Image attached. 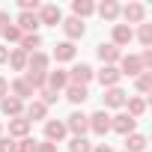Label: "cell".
Returning <instances> with one entry per match:
<instances>
[{"mask_svg": "<svg viewBox=\"0 0 152 152\" xmlns=\"http://www.w3.org/2000/svg\"><path fill=\"white\" fill-rule=\"evenodd\" d=\"M125 107H128V110H125L128 116H134V119H140V116L146 113V99H143V96H128V102H125Z\"/></svg>", "mask_w": 152, "mask_h": 152, "instance_id": "24", "label": "cell"}, {"mask_svg": "<svg viewBox=\"0 0 152 152\" xmlns=\"http://www.w3.org/2000/svg\"><path fill=\"white\" fill-rule=\"evenodd\" d=\"M48 87H51V90H57V93H63V90L69 87V75H66L63 69H57V72H48Z\"/></svg>", "mask_w": 152, "mask_h": 152, "instance_id": "27", "label": "cell"}, {"mask_svg": "<svg viewBox=\"0 0 152 152\" xmlns=\"http://www.w3.org/2000/svg\"><path fill=\"white\" fill-rule=\"evenodd\" d=\"M149 149V140H146V134H140V131H131L128 137H125V152H146Z\"/></svg>", "mask_w": 152, "mask_h": 152, "instance_id": "21", "label": "cell"}, {"mask_svg": "<svg viewBox=\"0 0 152 152\" xmlns=\"http://www.w3.org/2000/svg\"><path fill=\"white\" fill-rule=\"evenodd\" d=\"M116 69H119V75H122V78H125V75H128V78H137L140 72H146L137 54H122V57H119V66H116Z\"/></svg>", "mask_w": 152, "mask_h": 152, "instance_id": "3", "label": "cell"}, {"mask_svg": "<svg viewBox=\"0 0 152 152\" xmlns=\"http://www.w3.org/2000/svg\"><path fill=\"white\" fill-rule=\"evenodd\" d=\"M137 57H140L143 69H146V72H152V48H143V54H137Z\"/></svg>", "mask_w": 152, "mask_h": 152, "instance_id": "38", "label": "cell"}, {"mask_svg": "<svg viewBox=\"0 0 152 152\" xmlns=\"http://www.w3.org/2000/svg\"><path fill=\"white\" fill-rule=\"evenodd\" d=\"M24 119H27V122H39V119H48V107H45L39 99H30V104H24Z\"/></svg>", "mask_w": 152, "mask_h": 152, "instance_id": "15", "label": "cell"}, {"mask_svg": "<svg viewBox=\"0 0 152 152\" xmlns=\"http://www.w3.org/2000/svg\"><path fill=\"white\" fill-rule=\"evenodd\" d=\"M96 54H99V60H102L104 66H116L119 57H122V51H119L116 45H110V42H102V45L96 48Z\"/></svg>", "mask_w": 152, "mask_h": 152, "instance_id": "11", "label": "cell"}, {"mask_svg": "<svg viewBox=\"0 0 152 152\" xmlns=\"http://www.w3.org/2000/svg\"><path fill=\"white\" fill-rule=\"evenodd\" d=\"M96 78H99V84H102L104 90H110V87H119L122 75H119V69H116V66H102V69L96 72Z\"/></svg>", "mask_w": 152, "mask_h": 152, "instance_id": "9", "label": "cell"}, {"mask_svg": "<svg viewBox=\"0 0 152 152\" xmlns=\"http://www.w3.org/2000/svg\"><path fill=\"white\" fill-rule=\"evenodd\" d=\"M96 12H99L104 21H116V18H119V3H116V0H102V3L96 6Z\"/></svg>", "mask_w": 152, "mask_h": 152, "instance_id": "22", "label": "cell"}, {"mask_svg": "<svg viewBox=\"0 0 152 152\" xmlns=\"http://www.w3.org/2000/svg\"><path fill=\"white\" fill-rule=\"evenodd\" d=\"M18 6H21V12H39V0H18Z\"/></svg>", "mask_w": 152, "mask_h": 152, "instance_id": "37", "label": "cell"}, {"mask_svg": "<svg viewBox=\"0 0 152 152\" xmlns=\"http://www.w3.org/2000/svg\"><path fill=\"white\" fill-rule=\"evenodd\" d=\"M63 33H66V42H75V39H84V33H87V24L81 21V18H63Z\"/></svg>", "mask_w": 152, "mask_h": 152, "instance_id": "8", "label": "cell"}, {"mask_svg": "<svg viewBox=\"0 0 152 152\" xmlns=\"http://www.w3.org/2000/svg\"><path fill=\"white\" fill-rule=\"evenodd\" d=\"M87 122H90V131L93 134H99V137H104L107 131H110V113L102 107V110H96L93 116H87Z\"/></svg>", "mask_w": 152, "mask_h": 152, "instance_id": "6", "label": "cell"}, {"mask_svg": "<svg viewBox=\"0 0 152 152\" xmlns=\"http://www.w3.org/2000/svg\"><path fill=\"white\" fill-rule=\"evenodd\" d=\"M6 60H9V48H6V45H0V66H3Z\"/></svg>", "mask_w": 152, "mask_h": 152, "instance_id": "41", "label": "cell"}, {"mask_svg": "<svg viewBox=\"0 0 152 152\" xmlns=\"http://www.w3.org/2000/svg\"><path fill=\"white\" fill-rule=\"evenodd\" d=\"M15 27H18L21 33H36V30H39V18H36V12H21V15L15 18Z\"/></svg>", "mask_w": 152, "mask_h": 152, "instance_id": "20", "label": "cell"}, {"mask_svg": "<svg viewBox=\"0 0 152 152\" xmlns=\"http://www.w3.org/2000/svg\"><path fill=\"white\" fill-rule=\"evenodd\" d=\"M63 93H66V99H69L72 104H84V102L90 99V90H87V87H75V84H69Z\"/></svg>", "mask_w": 152, "mask_h": 152, "instance_id": "25", "label": "cell"}, {"mask_svg": "<svg viewBox=\"0 0 152 152\" xmlns=\"http://www.w3.org/2000/svg\"><path fill=\"white\" fill-rule=\"evenodd\" d=\"M125 102H128V93H125L122 87H110V90H104V110H107V107L119 110V107H125Z\"/></svg>", "mask_w": 152, "mask_h": 152, "instance_id": "10", "label": "cell"}, {"mask_svg": "<svg viewBox=\"0 0 152 152\" xmlns=\"http://www.w3.org/2000/svg\"><path fill=\"white\" fill-rule=\"evenodd\" d=\"M122 152H125V149H122Z\"/></svg>", "mask_w": 152, "mask_h": 152, "instance_id": "44", "label": "cell"}, {"mask_svg": "<svg viewBox=\"0 0 152 152\" xmlns=\"http://www.w3.org/2000/svg\"><path fill=\"white\" fill-rule=\"evenodd\" d=\"M69 152H93V143L87 137H72L69 140Z\"/></svg>", "mask_w": 152, "mask_h": 152, "instance_id": "32", "label": "cell"}, {"mask_svg": "<svg viewBox=\"0 0 152 152\" xmlns=\"http://www.w3.org/2000/svg\"><path fill=\"white\" fill-rule=\"evenodd\" d=\"M39 96H42L39 102H42L45 107H51V104H57V102H60V93H57V90H51V87H45V90H39Z\"/></svg>", "mask_w": 152, "mask_h": 152, "instance_id": "34", "label": "cell"}, {"mask_svg": "<svg viewBox=\"0 0 152 152\" xmlns=\"http://www.w3.org/2000/svg\"><path fill=\"white\" fill-rule=\"evenodd\" d=\"M0 113L15 119V116H24V102H18L15 96H6L3 102H0Z\"/></svg>", "mask_w": 152, "mask_h": 152, "instance_id": "18", "label": "cell"}, {"mask_svg": "<svg viewBox=\"0 0 152 152\" xmlns=\"http://www.w3.org/2000/svg\"><path fill=\"white\" fill-rule=\"evenodd\" d=\"M27 72H51V57L42 51L27 54Z\"/></svg>", "mask_w": 152, "mask_h": 152, "instance_id": "13", "label": "cell"}, {"mask_svg": "<svg viewBox=\"0 0 152 152\" xmlns=\"http://www.w3.org/2000/svg\"><path fill=\"white\" fill-rule=\"evenodd\" d=\"M93 152H113L107 143H99V146H93Z\"/></svg>", "mask_w": 152, "mask_h": 152, "instance_id": "42", "label": "cell"}, {"mask_svg": "<svg viewBox=\"0 0 152 152\" xmlns=\"http://www.w3.org/2000/svg\"><path fill=\"white\" fill-rule=\"evenodd\" d=\"M137 39H140V45L143 48H152V24H140V30H137Z\"/></svg>", "mask_w": 152, "mask_h": 152, "instance_id": "33", "label": "cell"}, {"mask_svg": "<svg viewBox=\"0 0 152 152\" xmlns=\"http://www.w3.org/2000/svg\"><path fill=\"white\" fill-rule=\"evenodd\" d=\"M131 39H134V30H131L128 24H113V33H110V45H116V48H125Z\"/></svg>", "mask_w": 152, "mask_h": 152, "instance_id": "12", "label": "cell"}, {"mask_svg": "<svg viewBox=\"0 0 152 152\" xmlns=\"http://www.w3.org/2000/svg\"><path fill=\"white\" fill-rule=\"evenodd\" d=\"M75 57H78V48H75V42H60L54 48V60L57 63H72Z\"/></svg>", "mask_w": 152, "mask_h": 152, "instance_id": "19", "label": "cell"}, {"mask_svg": "<svg viewBox=\"0 0 152 152\" xmlns=\"http://www.w3.org/2000/svg\"><path fill=\"white\" fill-rule=\"evenodd\" d=\"M0 137H3V125H0Z\"/></svg>", "mask_w": 152, "mask_h": 152, "instance_id": "43", "label": "cell"}, {"mask_svg": "<svg viewBox=\"0 0 152 152\" xmlns=\"http://www.w3.org/2000/svg\"><path fill=\"white\" fill-rule=\"evenodd\" d=\"M6 66H9L12 72H27V54H24L21 48H12V51H9Z\"/></svg>", "mask_w": 152, "mask_h": 152, "instance_id": "23", "label": "cell"}, {"mask_svg": "<svg viewBox=\"0 0 152 152\" xmlns=\"http://www.w3.org/2000/svg\"><path fill=\"white\" fill-rule=\"evenodd\" d=\"M36 18H39V24H45V27H57V24H63V9H60L57 3H42L39 12H36Z\"/></svg>", "mask_w": 152, "mask_h": 152, "instance_id": "2", "label": "cell"}, {"mask_svg": "<svg viewBox=\"0 0 152 152\" xmlns=\"http://www.w3.org/2000/svg\"><path fill=\"white\" fill-rule=\"evenodd\" d=\"M9 96H15L18 102H27V99H33V96H36V90H33L24 78H15V81L9 84Z\"/></svg>", "mask_w": 152, "mask_h": 152, "instance_id": "14", "label": "cell"}, {"mask_svg": "<svg viewBox=\"0 0 152 152\" xmlns=\"http://www.w3.org/2000/svg\"><path fill=\"white\" fill-rule=\"evenodd\" d=\"M66 131H72L75 137H87V131H90L87 113H81V110H72V113H69V119H66Z\"/></svg>", "mask_w": 152, "mask_h": 152, "instance_id": "5", "label": "cell"}, {"mask_svg": "<svg viewBox=\"0 0 152 152\" xmlns=\"http://www.w3.org/2000/svg\"><path fill=\"white\" fill-rule=\"evenodd\" d=\"M36 143H39V140L24 137V140H18V152H36Z\"/></svg>", "mask_w": 152, "mask_h": 152, "instance_id": "36", "label": "cell"}, {"mask_svg": "<svg viewBox=\"0 0 152 152\" xmlns=\"http://www.w3.org/2000/svg\"><path fill=\"white\" fill-rule=\"evenodd\" d=\"M72 12H75V18H90L93 12H96V3H93V0H75V3H72Z\"/></svg>", "mask_w": 152, "mask_h": 152, "instance_id": "28", "label": "cell"}, {"mask_svg": "<svg viewBox=\"0 0 152 152\" xmlns=\"http://www.w3.org/2000/svg\"><path fill=\"white\" fill-rule=\"evenodd\" d=\"M66 75H69V84H75V87H87V84L96 78V72H93L90 63H75Z\"/></svg>", "mask_w": 152, "mask_h": 152, "instance_id": "1", "label": "cell"}, {"mask_svg": "<svg viewBox=\"0 0 152 152\" xmlns=\"http://www.w3.org/2000/svg\"><path fill=\"white\" fill-rule=\"evenodd\" d=\"M0 152H18V140H12L9 134L0 137Z\"/></svg>", "mask_w": 152, "mask_h": 152, "instance_id": "35", "label": "cell"}, {"mask_svg": "<svg viewBox=\"0 0 152 152\" xmlns=\"http://www.w3.org/2000/svg\"><path fill=\"white\" fill-rule=\"evenodd\" d=\"M36 152H57V143H51V140H42V143H36Z\"/></svg>", "mask_w": 152, "mask_h": 152, "instance_id": "39", "label": "cell"}, {"mask_svg": "<svg viewBox=\"0 0 152 152\" xmlns=\"http://www.w3.org/2000/svg\"><path fill=\"white\" fill-rule=\"evenodd\" d=\"M30 128H33V122H27L24 116L9 119V137H12V140H24V137H30Z\"/></svg>", "mask_w": 152, "mask_h": 152, "instance_id": "16", "label": "cell"}, {"mask_svg": "<svg viewBox=\"0 0 152 152\" xmlns=\"http://www.w3.org/2000/svg\"><path fill=\"white\" fill-rule=\"evenodd\" d=\"M134 128H137V119H134V116H128L125 110H122V113H116V116H110V131H116V134L128 137Z\"/></svg>", "mask_w": 152, "mask_h": 152, "instance_id": "7", "label": "cell"}, {"mask_svg": "<svg viewBox=\"0 0 152 152\" xmlns=\"http://www.w3.org/2000/svg\"><path fill=\"white\" fill-rule=\"evenodd\" d=\"M134 87H137L140 96H146V93L152 90V72H140L137 78H134Z\"/></svg>", "mask_w": 152, "mask_h": 152, "instance_id": "30", "label": "cell"}, {"mask_svg": "<svg viewBox=\"0 0 152 152\" xmlns=\"http://www.w3.org/2000/svg\"><path fill=\"white\" fill-rule=\"evenodd\" d=\"M21 78H24V81H27V84H30V87H33L36 93L48 87V72H24Z\"/></svg>", "mask_w": 152, "mask_h": 152, "instance_id": "26", "label": "cell"}, {"mask_svg": "<svg viewBox=\"0 0 152 152\" xmlns=\"http://www.w3.org/2000/svg\"><path fill=\"white\" fill-rule=\"evenodd\" d=\"M39 45H42V36H39V33H24V36H21V42H18V48H21L24 54L39 51Z\"/></svg>", "mask_w": 152, "mask_h": 152, "instance_id": "29", "label": "cell"}, {"mask_svg": "<svg viewBox=\"0 0 152 152\" xmlns=\"http://www.w3.org/2000/svg\"><path fill=\"white\" fill-rule=\"evenodd\" d=\"M119 15L125 18L128 27H131V24H143V21H146V6L137 3V0H131L128 6H119Z\"/></svg>", "mask_w": 152, "mask_h": 152, "instance_id": "4", "label": "cell"}, {"mask_svg": "<svg viewBox=\"0 0 152 152\" xmlns=\"http://www.w3.org/2000/svg\"><path fill=\"white\" fill-rule=\"evenodd\" d=\"M0 36H3V42H6V48H9V45H12V42H15V45H18V42H21V36H24V33H21V30H18V27H15V24H9V27H3V33H0Z\"/></svg>", "mask_w": 152, "mask_h": 152, "instance_id": "31", "label": "cell"}, {"mask_svg": "<svg viewBox=\"0 0 152 152\" xmlns=\"http://www.w3.org/2000/svg\"><path fill=\"white\" fill-rule=\"evenodd\" d=\"M6 96H9V81H6V78H0V102H3Z\"/></svg>", "mask_w": 152, "mask_h": 152, "instance_id": "40", "label": "cell"}, {"mask_svg": "<svg viewBox=\"0 0 152 152\" xmlns=\"http://www.w3.org/2000/svg\"><path fill=\"white\" fill-rule=\"evenodd\" d=\"M66 134H69V131H66V122H60V119H45V140L60 143Z\"/></svg>", "mask_w": 152, "mask_h": 152, "instance_id": "17", "label": "cell"}]
</instances>
